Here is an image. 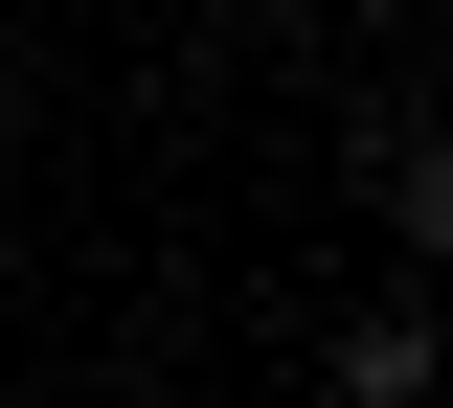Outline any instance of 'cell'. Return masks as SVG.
<instances>
[{
	"mask_svg": "<svg viewBox=\"0 0 453 408\" xmlns=\"http://www.w3.org/2000/svg\"><path fill=\"white\" fill-rule=\"evenodd\" d=\"M363 204L408 227V273H453V114H386V136H363Z\"/></svg>",
	"mask_w": 453,
	"mask_h": 408,
	"instance_id": "obj_1",
	"label": "cell"
},
{
	"mask_svg": "<svg viewBox=\"0 0 453 408\" xmlns=\"http://www.w3.org/2000/svg\"><path fill=\"white\" fill-rule=\"evenodd\" d=\"M431 363H453L431 295H363V318H340V408H431Z\"/></svg>",
	"mask_w": 453,
	"mask_h": 408,
	"instance_id": "obj_2",
	"label": "cell"
}]
</instances>
